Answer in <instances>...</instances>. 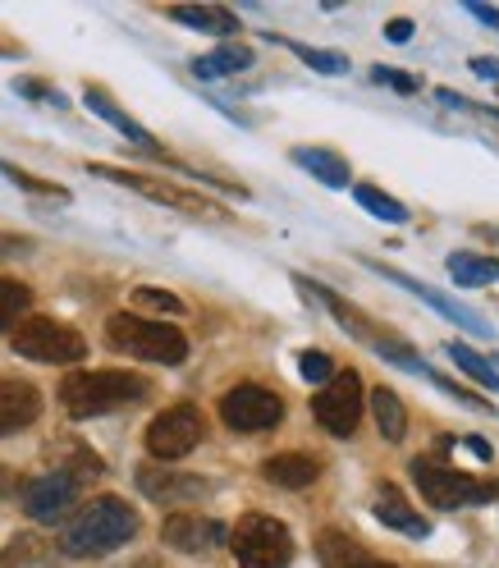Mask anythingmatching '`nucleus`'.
<instances>
[{"label": "nucleus", "instance_id": "nucleus-1", "mask_svg": "<svg viewBox=\"0 0 499 568\" xmlns=\"http://www.w3.org/2000/svg\"><path fill=\"white\" fill-rule=\"evenodd\" d=\"M133 531H138V514L124 500H115V495H101V500H92L74 523H69L64 555H74V559L111 555L115 546L133 541Z\"/></svg>", "mask_w": 499, "mask_h": 568}, {"label": "nucleus", "instance_id": "nucleus-2", "mask_svg": "<svg viewBox=\"0 0 499 568\" xmlns=\"http://www.w3.org/2000/svg\"><path fill=\"white\" fill-rule=\"evenodd\" d=\"M147 389L152 385L133 372H74V376H64L60 399L69 417H101V413L147 399Z\"/></svg>", "mask_w": 499, "mask_h": 568}, {"label": "nucleus", "instance_id": "nucleus-3", "mask_svg": "<svg viewBox=\"0 0 499 568\" xmlns=\"http://www.w3.org/2000/svg\"><path fill=\"white\" fill-rule=\"evenodd\" d=\"M105 339H111V348L129 353V358L161 363V367H180L189 358V339L180 326L147 322V316H133V312H115L105 322Z\"/></svg>", "mask_w": 499, "mask_h": 568}, {"label": "nucleus", "instance_id": "nucleus-4", "mask_svg": "<svg viewBox=\"0 0 499 568\" xmlns=\"http://www.w3.org/2000/svg\"><path fill=\"white\" fill-rule=\"evenodd\" d=\"M413 481L421 490V500L431 509H462V505H486L495 500V481H477L468 473H458L449 464H436V458H413Z\"/></svg>", "mask_w": 499, "mask_h": 568}, {"label": "nucleus", "instance_id": "nucleus-5", "mask_svg": "<svg viewBox=\"0 0 499 568\" xmlns=\"http://www.w3.org/2000/svg\"><path fill=\"white\" fill-rule=\"evenodd\" d=\"M230 550H234L238 568H289L294 537H289V527L284 523H275L266 514H247L230 531Z\"/></svg>", "mask_w": 499, "mask_h": 568}, {"label": "nucleus", "instance_id": "nucleus-6", "mask_svg": "<svg viewBox=\"0 0 499 568\" xmlns=\"http://www.w3.org/2000/svg\"><path fill=\"white\" fill-rule=\"evenodd\" d=\"M14 353L19 358H32V363H83V353H88V339L74 331V326H64L55 322V316H32V322L14 326Z\"/></svg>", "mask_w": 499, "mask_h": 568}, {"label": "nucleus", "instance_id": "nucleus-7", "mask_svg": "<svg viewBox=\"0 0 499 568\" xmlns=\"http://www.w3.org/2000/svg\"><path fill=\"white\" fill-rule=\"evenodd\" d=\"M88 170L96 174V180L124 184V189H133V193H142V197H152V202H165V206H174V211H189V216H197V221H225V206L206 202L202 193L180 189V184H170V180H152V174H138V170H115V165H88Z\"/></svg>", "mask_w": 499, "mask_h": 568}, {"label": "nucleus", "instance_id": "nucleus-8", "mask_svg": "<svg viewBox=\"0 0 499 568\" xmlns=\"http://www.w3.org/2000/svg\"><path fill=\"white\" fill-rule=\"evenodd\" d=\"M312 413L330 436H339V440L353 436L358 422H363V376L358 372H335L326 385H320V395L312 399Z\"/></svg>", "mask_w": 499, "mask_h": 568}, {"label": "nucleus", "instance_id": "nucleus-9", "mask_svg": "<svg viewBox=\"0 0 499 568\" xmlns=\"http://www.w3.org/2000/svg\"><path fill=\"white\" fill-rule=\"evenodd\" d=\"M202 436H206L202 413H197L193 404H174V408H165V413L147 426V454L161 458V464H174V458L193 454V449L202 445Z\"/></svg>", "mask_w": 499, "mask_h": 568}, {"label": "nucleus", "instance_id": "nucleus-10", "mask_svg": "<svg viewBox=\"0 0 499 568\" xmlns=\"http://www.w3.org/2000/svg\"><path fill=\"white\" fill-rule=\"evenodd\" d=\"M221 417H225V426H234V432H271V426L284 417V404L266 385H234L221 399Z\"/></svg>", "mask_w": 499, "mask_h": 568}, {"label": "nucleus", "instance_id": "nucleus-11", "mask_svg": "<svg viewBox=\"0 0 499 568\" xmlns=\"http://www.w3.org/2000/svg\"><path fill=\"white\" fill-rule=\"evenodd\" d=\"M79 500V481L69 473H47L23 486V509L32 523H60Z\"/></svg>", "mask_w": 499, "mask_h": 568}, {"label": "nucleus", "instance_id": "nucleus-12", "mask_svg": "<svg viewBox=\"0 0 499 568\" xmlns=\"http://www.w3.org/2000/svg\"><path fill=\"white\" fill-rule=\"evenodd\" d=\"M138 490L147 495V500H156V505H189V500H202L211 486L202 477H189V473H170V468L142 464L138 468Z\"/></svg>", "mask_w": 499, "mask_h": 568}, {"label": "nucleus", "instance_id": "nucleus-13", "mask_svg": "<svg viewBox=\"0 0 499 568\" xmlns=\"http://www.w3.org/2000/svg\"><path fill=\"white\" fill-rule=\"evenodd\" d=\"M161 537H165V546L184 550V555H202V550L225 541V527L216 518H202V514H170Z\"/></svg>", "mask_w": 499, "mask_h": 568}, {"label": "nucleus", "instance_id": "nucleus-14", "mask_svg": "<svg viewBox=\"0 0 499 568\" xmlns=\"http://www.w3.org/2000/svg\"><path fill=\"white\" fill-rule=\"evenodd\" d=\"M38 417H42L38 385L14 381V376H0V436L23 432V426H32Z\"/></svg>", "mask_w": 499, "mask_h": 568}, {"label": "nucleus", "instance_id": "nucleus-15", "mask_svg": "<svg viewBox=\"0 0 499 568\" xmlns=\"http://www.w3.org/2000/svg\"><path fill=\"white\" fill-rule=\"evenodd\" d=\"M262 477L284 486V490H303V486H312L320 477V464L312 454H275V458L262 464Z\"/></svg>", "mask_w": 499, "mask_h": 568}, {"label": "nucleus", "instance_id": "nucleus-16", "mask_svg": "<svg viewBox=\"0 0 499 568\" xmlns=\"http://www.w3.org/2000/svg\"><path fill=\"white\" fill-rule=\"evenodd\" d=\"M376 518L385 527H395V531H408V537H426V531H431V523H426L395 486H380L376 490Z\"/></svg>", "mask_w": 499, "mask_h": 568}, {"label": "nucleus", "instance_id": "nucleus-17", "mask_svg": "<svg viewBox=\"0 0 499 568\" xmlns=\"http://www.w3.org/2000/svg\"><path fill=\"white\" fill-rule=\"evenodd\" d=\"M320 564L326 568H395V564H385V559H371L353 537H344V531H320Z\"/></svg>", "mask_w": 499, "mask_h": 568}, {"label": "nucleus", "instance_id": "nucleus-18", "mask_svg": "<svg viewBox=\"0 0 499 568\" xmlns=\"http://www.w3.org/2000/svg\"><path fill=\"white\" fill-rule=\"evenodd\" d=\"M380 271V266H376ZM389 280H395V284H404V290L408 294H417V298H426V303H431V307H440L445 316H449V322H458V326H468V331H477V335H490V326L481 322V316L472 312V307H462V303H449L445 294H436L431 290V284H417V280H408V275H399V271H385Z\"/></svg>", "mask_w": 499, "mask_h": 568}, {"label": "nucleus", "instance_id": "nucleus-19", "mask_svg": "<svg viewBox=\"0 0 499 568\" xmlns=\"http://www.w3.org/2000/svg\"><path fill=\"white\" fill-rule=\"evenodd\" d=\"M294 165L312 170V180H320L326 189H348L353 174H348V161L326 152V148H294Z\"/></svg>", "mask_w": 499, "mask_h": 568}, {"label": "nucleus", "instance_id": "nucleus-20", "mask_svg": "<svg viewBox=\"0 0 499 568\" xmlns=\"http://www.w3.org/2000/svg\"><path fill=\"white\" fill-rule=\"evenodd\" d=\"M170 19L184 28H197V32H216V38L238 32V19L225 6H170Z\"/></svg>", "mask_w": 499, "mask_h": 568}, {"label": "nucleus", "instance_id": "nucleus-21", "mask_svg": "<svg viewBox=\"0 0 499 568\" xmlns=\"http://www.w3.org/2000/svg\"><path fill=\"white\" fill-rule=\"evenodd\" d=\"M88 105H92V111H96V115H101L105 124H115V129H120V133H124L129 142H138V148H142V152H156V138H152L147 129H142L138 120H129V115H124V111H120V105H115L111 97H105V92L88 88Z\"/></svg>", "mask_w": 499, "mask_h": 568}, {"label": "nucleus", "instance_id": "nucleus-22", "mask_svg": "<svg viewBox=\"0 0 499 568\" xmlns=\"http://www.w3.org/2000/svg\"><path fill=\"white\" fill-rule=\"evenodd\" d=\"M247 64H253V51L238 47V42H225V47H216L211 55H197L193 60V74L197 79H230V74H238V69H247Z\"/></svg>", "mask_w": 499, "mask_h": 568}, {"label": "nucleus", "instance_id": "nucleus-23", "mask_svg": "<svg viewBox=\"0 0 499 568\" xmlns=\"http://www.w3.org/2000/svg\"><path fill=\"white\" fill-rule=\"evenodd\" d=\"M449 275L462 290H481V284L499 280V257H481V253H454L449 257Z\"/></svg>", "mask_w": 499, "mask_h": 568}, {"label": "nucleus", "instance_id": "nucleus-24", "mask_svg": "<svg viewBox=\"0 0 499 568\" xmlns=\"http://www.w3.org/2000/svg\"><path fill=\"white\" fill-rule=\"evenodd\" d=\"M371 408H376V426L385 440H404L408 432V413H404V399L395 395V389H371Z\"/></svg>", "mask_w": 499, "mask_h": 568}, {"label": "nucleus", "instance_id": "nucleus-25", "mask_svg": "<svg viewBox=\"0 0 499 568\" xmlns=\"http://www.w3.org/2000/svg\"><path fill=\"white\" fill-rule=\"evenodd\" d=\"M445 353H449V358L458 363V372H468L477 385H486V389H495V395H499V372L481 358V353L477 348H468V344H458V339H449L445 344Z\"/></svg>", "mask_w": 499, "mask_h": 568}, {"label": "nucleus", "instance_id": "nucleus-26", "mask_svg": "<svg viewBox=\"0 0 499 568\" xmlns=\"http://www.w3.org/2000/svg\"><path fill=\"white\" fill-rule=\"evenodd\" d=\"M353 197H358V206H367L371 216L385 221V225H404V221H408V206H404L399 197H389V193L371 189V184H358V189H353Z\"/></svg>", "mask_w": 499, "mask_h": 568}, {"label": "nucleus", "instance_id": "nucleus-27", "mask_svg": "<svg viewBox=\"0 0 499 568\" xmlns=\"http://www.w3.org/2000/svg\"><path fill=\"white\" fill-rule=\"evenodd\" d=\"M28 303H32L28 284H19V280H0V331L14 326L19 316L28 312Z\"/></svg>", "mask_w": 499, "mask_h": 568}, {"label": "nucleus", "instance_id": "nucleus-28", "mask_svg": "<svg viewBox=\"0 0 499 568\" xmlns=\"http://www.w3.org/2000/svg\"><path fill=\"white\" fill-rule=\"evenodd\" d=\"M0 174H6L10 184H19L23 193H38V197H55V202H64V197H69L64 189H55V184H47V180H32L28 170H19V165H10V161H0Z\"/></svg>", "mask_w": 499, "mask_h": 568}, {"label": "nucleus", "instance_id": "nucleus-29", "mask_svg": "<svg viewBox=\"0 0 499 568\" xmlns=\"http://www.w3.org/2000/svg\"><path fill=\"white\" fill-rule=\"evenodd\" d=\"M298 372H303V381H312V385H326V381L335 376V358H330V353H320V348H303V353H298Z\"/></svg>", "mask_w": 499, "mask_h": 568}, {"label": "nucleus", "instance_id": "nucleus-30", "mask_svg": "<svg viewBox=\"0 0 499 568\" xmlns=\"http://www.w3.org/2000/svg\"><path fill=\"white\" fill-rule=\"evenodd\" d=\"M289 47H294V55H298L303 64L320 69V74H348V60H344L339 51H316V47H298V42H289Z\"/></svg>", "mask_w": 499, "mask_h": 568}, {"label": "nucleus", "instance_id": "nucleus-31", "mask_svg": "<svg viewBox=\"0 0 499 568\" xmlns=\"http://www.w3.org/2000/svg\"><path fill=\"white\" fill-rule=\"evenodd\" d=\"M133 303H138V307H156V312H174V316L184 312L180 298H174V294H161V290H133Z\"/></svg>", "mask_w": 499, "mask_h": 568}, {"label": "nucleus", "instance_id": "nucleus-32", "mask_svg": "<svg viewBox=\"0 0 499 568\" xmlns=\"http://www.w3.org/2000/svg\"><path fill=\"white\" fill-rule=\"evenodd\" d=\"M371 79L376 83H385V88H395V92H417V79H408V74H399V69H371Z\"/></svg>", "mask_w": 499, "mask_h": 568}, {"label": "nucleus", "instance_id": "nucleus-33", "mask_svg": "<svg viewBox=\"0 0 499 568\" xmlns=\"http://www.w3.org/2000/svg\"><path fill=\"white\" fill-rule=\"evenodd\" d=\"M14 92H23V97H38V101H55V105H64V97H60V92H51L47 83H32V79H19V83H14Z\"/></svg>", "mask_w": 499, "mask_h": 568}, {"label": "nucleus", "instance_id": "nucleus-34", "mask_svg": "<svg viewBox=\"0 0 499 568\" xmlns=\"http://www.w3.org/2000/svg\"><path fill=\"white\" fill-rule=\"evenodd\" d=\"M472 74H481V79L499 83V60H490V55H477V60H472Z\"/></svg>", "mask_w": 499, "mask_h": 568}, {"label": "nucleus", "instance_id": "nucleus-35", "mask_svg": "<svg viewBox=\"0 0 499 568\" xmlns=\"http://www.w3.org/2000/svg\"><path fill=\"white\" fill-rule=\"evenodd\" d=\"M385 38H389V42H399V47H404V42L413 38V23H408V19H395V23H389V28H385Z\"/></svg>", "mask_w": 499, "mask_h": 568}, {"label": "nucleus", "instance_id": "nucleus-36", "mask_svg": "<svg viewBox=\"0 0 499 568\" xmlns=\"http://www.w3.org/2000/svg\"><path fill=\"white\" fill-rule=\"evenodd\" d=\"M462 445H468V449H472L477 458H495V449H490L486 440H477V436H462Z\"/></svg>", "mask_w": 499, "mask_h": 568}, {"label": "nucleus", "instance_id": "nucleus-37", "mask_svg": "<svg viewBox=\"0 0 499 568\" xmlns=\"http://www.w3.org/2000/svg\"><path fill=\"white\" fill-rule=\"evenodd\" d=\"M472 14H477L481 23H495V28H499V10H490V6H472Z\"/></svg>", "mask_w": 499, "mask_h": 568}, {"label": "nucleus", "instance_id": "nucleus-38", "mask_svg": "<svg viewBox=\"0 0 499 568\" xmlns=\"http://www.w3.org/2000/svg\"><path fill=\"white\" fill-rule=\"evenodd\" d=\"M14 490V477H10V468H0V495H10Z\"/></svg>", "mask_w": 499, "mask_h": 568}, {"label": "nucleus", "instance_id": "nucleus-39", "mask_svg": "<svg viewBox=\"0 0 499 568\" xmlns=\"http://www.w3.org/2000/svg\"><path fill=\"white\" fill-rule=\"evenodd\" d=\"M10 51H14V47H6V42H0V55H10Z\"/></svg>", "mask_w": 499, "mask_h": 568}]
</instances>
